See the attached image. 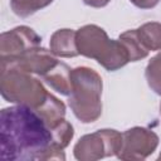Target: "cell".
Segmentation results:
<instances>
[{"instance_id":"9a60e30c","label":"cell","mask_w":161,"mask_h":161,"mask_svg":"<svg viewBox=\"0 0 161 161\" xmlns=\"http://www.w3.org/2000/svg\"><path fill=\"white\" fill-rule=\"evenodd\" d=\"M50 130H52V132H53L54 145H55L58 148H60V150H64V148L69 145L70 140H72L73 136H74L73 126H72L68 121H65L64 118H63L60 122H58L55 126H53Z\"/></svg>"},{"instance_id":"ba28073f","label":"cell","mask_w":161,"mask_h":161,"mask_svg":"<svg viewBox=\"0 0 161 161\" xmlns=\"http://www.w3.org/2000/svg\"><path fill=\"white\" fill-rule=\"evenodd\" d=\"M58 62L59 60H57L52 50H47L45 48H42L40 45L33 49H29L28 52H25L24 54H21L20 57L15 59L0 60V63H8V64L16 65L31 74L39 75L40 78L44 74H47Z\"/></svg>"},{"instance_id":"277c9868","label":"cell","mask_w":161,"mask_h":161,"mask_svg":"<svg viewBox=\"0 0 161 161\" xmlns=\"http://www.w3.org/2000/svg\"><path fill=\"white\" fill-rule=\"evenodd\" d=\"M0 92L5 101L38 111L50 93L31 73L8 63H0Z\"/></svg>"},{"instance_id":"d6986e66","label":"cell","mask_w":161,"mask_h":161,"mask_svg":"<svg viewBox=\"0 0 161 161\" xmlns=\"http://www.w3.org/2000/svg\"><path fill=\"white\" fill-rule=\"evenodd\" d=\"M160 113H161V104H160Z\"/></svg>"},{"instance_id":"7a4b0ae2","label":"cell","mask_w":161,"mask_h":161,"mask_svg":"<svg viewBox=\"0 0 161 161\" xmlns=\"http://www.w3.org/2000/svg\"><path fill=\"white\" fill-rule=\"evenodd\" d=\"M75 40L80 55L97 60L108 72H114L130 62V55L123 43L119 39H109L106 30L96 24L79 28Z\"/></svg>"},{"instance_id":"5bb4252c","label":"cell","mask_w":161,"mask_h":161,"mask_svg":"<svg viewBox=\"0 0 161 161\" xmlns=\"http://www.w3.org/2000/svg\"><path fill=\"white\" fill-rule=\"evenodd\" d=\"M145 77L148 87L156 94L161 96V52L152 57L148 62L145 70Z\"/></svg>"},{"instance_id":"6da1fadb","label":"cell","mask_w":161,"mask_h":161,"mask_svg":"<svg viewBox=\"0 0 161 161\" xmlns=\"http://www.w3.org/2000/svg\"><path fill=\"white\" fill-rule=\"evenodd\" d=\"M0 150L5 161L64 160L54 145L53 132L33 108L16 104L0 112Z\"/></svg>"},{"instance_id":"30bf717a","label":"cell","mask_w":161,"mask_h":161,"mask_svg":"<svg viewBox=\"0 0 161 161\" xmlns=\"http://www.w3.org/2000/svg\"><path fill=\"white\" fill-rule=\"evenodd\" d=\"M72 69L62 62H58L47 74L42 78L54 91L63 96H70L72 93Z\"/></svg>"},{"instance_id":"7c38bea8","label":"cell","mask_w":161,"mask_h":161,"mask_svg":"<svg viewBox=\"0 0 161 161\" xmlns=\"http://www.w3.org/2000/svg\"><path fill=\"white\" fill-rule=\"evenodd\" d=\"M123 45L126 47L128 55H130V62H137L141 60L143 58H146L148 55V50L143 47V44L141 43V40L137 36V31L136 29H131V30H126L122 34H119L118 38Z\"/></svg>"},{"instance_id":"9c48e42d","label":"cell","mask_w":161,"mask_h":161,"mask_svg":"<svg viewBox=\"0 0 161 161\" xmlns=\"http://www.w3.org/2000/svg\"><path fill=\"white\" fill-rule=\"evenodd\" d=\"M77 31L72 29H59L50 36V50L54 55L62 58H73L79 55L75 40Z\"/></svg>"},{"instance_id":"52a82bcc","label":"cell","mask_w":161,"mask_h":161,"mask_svg":"<svg viewBox=\"0 0 161 161\" xmlns=\"http://www.w3.org/2000/svg\"><path fill=\"white\" fill-rule=\"evenodd\" d=\"M42 44V38L29 26L20 25L0 36V60L15 59Z\"/></svg>"},{"instance_id":"ac0fdd59","label":"cell","mask_w":161,"mask_h":161,"mask_svg":"<svg viewBox=\"0 0 161 161\" xmlns=\"http://www.w3.org/2000/svg\"><path fill=\"white\" fill-rule=\"evenodd\" d=\"M158 160H161V153H160V156H158Z\"/></svg>"},{"instance_id":"3957f363","label":"cell","mask_w":161,"mask_h":161,"mask_svg":"<svg viewBox=\"0 0 161 161\" xmlns=\"http://www.w3.org/2000/svg\"><path fill=\"white\" fill-rule=\"evenodd\" d=\"M72 93L68 104L74 116L83 123H92L102 114V78L92 68L72 69Z\"/></svg>"},{"instance_id":"e0dca14e","label":"cell","mask_w":161,"mask_h":161,"mask_svg":"<svg viewBox=\"0 0 161 161\" xmlns=\"http://www.w3.org/2000/svg\"><path fill=\"white\" fill-rule=\"evenodd\" d=\"M111 0H83V3L88 6H92V8H103L106 5H108Z\"/></svg>"},{"instance_id":"4fadbf2b","label":"cell","mask_w":161,"mask_h":161,"mask_svg":"<svg viewBox=\"0 0 161 161\" xmlns=\"http://www.w3.org/2000/svg\"><path fill=\"white\" fill-rule=\"evenodd\" d=\"M53 0H10V8L20 18H28L50 5Z\"/></svg>"},{"instance_id":"2e32d148","label":"cell","mask_w":161,"mask_h":161,"mask_svg":"<svg viewBox=\"0 0 161 161\" xmlns=\"http://www.w3.org/2000/svg\"><path fill=\"white\" fill-rule=\"evenodd\" d=\"M130 1L140 9H152L158 4L160 0H130Z\"/></svg>"},{"instance_id":"5b68a950","label":"cell","mask_w":161,"mask_h":161,"mask_svg":"<svg viewBox=\"0 0 161 161\" xmlns=\"http://www.w3.org/2000/svg\"><path fill=\"white\" fill-rule=\"evenodd\" d=\"M121 145V132L103 128L82 136L74 145L73 153L79 161H96L108 156H117Z\"/></svg>"},{"instance_id":"8992f818","label":"cell","mask_w":161,"mask_h":161,"mask_svg":"<svg viewBox=\"0 0 161 161\" xmlns=\"http://www.w3.org/2000/svg\"><path fill=\"white\" fill-rule=\"evenodd\" d=\"M158 146V136L145 127H132L122 133V145L117 153L121 160H145Z\"/></svg>"},{"instance_id":"8fae6325","label":"cell","mask_w":161,"mask_h":161,"mask_svg":"<svg viewBox=\"0 0 161 161\" xmlns=\"http://www.w3.org/2000/svg\"><path fill=\"white\" fill-rule=\"evenodd\" d=\"M136 31L138 39L148 52L161 50V23H145L141 26H138Z\"/></svg>"}]
</instances>
